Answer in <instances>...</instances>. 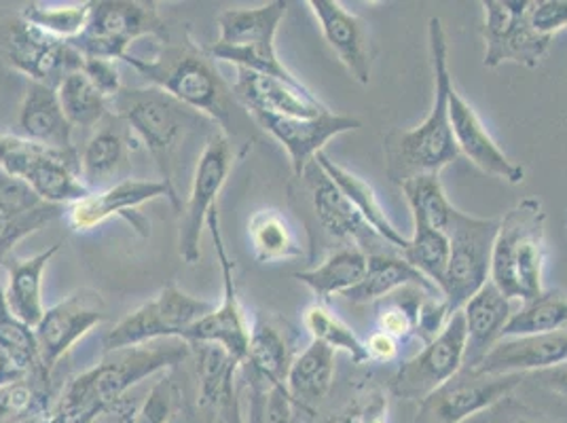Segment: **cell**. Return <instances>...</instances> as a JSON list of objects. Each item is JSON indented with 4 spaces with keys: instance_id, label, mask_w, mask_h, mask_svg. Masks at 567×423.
I'll use <instances>...</instances> for the list:
<instances>
[{
    "instance_id": "38",
    "label": "cell",
    "mask_w": 567,
    "mask_h": 423,
    "mask_svg": "<svg viewBox=\"0 0 567 423\" xmlns=\"http://www.w3.org/2000/svg\"><path fill=\"white\" fill-rule=\"evenodd\" d=\"M404 199L413 214V223H422L432 229L447 231L451 216L457 210L447 197L439 174H422L401 185Z\"/></svg>"
},
{
    "instance_id": "32",
    "label": "cell",
    "mask_w": 567,
    "mask_h": 423,
    "mask_svg": "<svg viewBox=\"0 0 567 423\" xmlns=\"http://www.w3.org/2000/svg\"><path fill=\"white\" fill-rule=\"evenodd\" d=\"M369 255L355 246H341L322 260L318 267L295 274L297 282L308 286L318 303L327 306L334 295H348L364 280Z\"/></svg>"
},
{
    "instance_id": "7",
    "label": "cell",
    "mask_w": 567,
    "mask_h": 423,
    "mask_svg": "<svg viewBox=\"0 0 567 423\" xmlns=\"http://www.w3.org/2000/svg\"><path fill=\"white\" fill-rule=\"evenodd\" d=\"M81 64L83 55L66 41L28 24L20 11L0 9V69L58 90L64 76L81 71Z\"/></svg>"
},
{
    "instance_id": "5",
    "label": "cell",
    "mask_w": 567,
    "mask_h": 423,
    "mask_svg": "<svg viewBox=\"0 0 567 423\" xmlns=\"http://www.w3.org/2000/svg\"><path fill=\"white\" fill-rule=\"evenodd\" d=\"M544 231L546 212L536 197L520 199L499 218L489 282L506 299L523 303L543 292Z\"/></svg>"
},
{
    "instance_id": "13",
    "label": "cell",
    "mask_w": 567,
    "mask_h": 423,
    "mask_svg": "<svg viewBox=\"0 0 567 423\" xmlns=\"http://www.w3.org/2000/svg\"><path fill=\"white\" fill-rule=\"evenodd\" d=\"M520 376L487 375L462 367L457 375L420 402L413 423H464L511 399L519 388Z\"/></svg>"
},
{
    "instance_id": "41",
    "label": "cell",
    "mask_w": 567,
    "mask_h": 423,
    "mask_svg": "<svg viewBox=\"0 0 567 423\" xmlns=\"http://www.w3.org/2000/svg\"><path fill=\"white\" fill-rule=\"evenodd\" d=\"M197 350V375H199V409L214 413L223 394L236 385L239 362L218 345H190Z\"/></svg>"
},
{
    "instance_id": "48",
    "label": "cell",
    "mask_w": 567,
    "mask_h": 423,
    "mask_svg": "<svg viewBox=\"0 0 567 423\" xmlns=\"http://www.w3.org/2000/svg\"><path fill=\"white\" fill-rule=\"evenodd\" d=\"M81 72L94 83L95 90L104 95L109 102L123 90L117 62L104 58H83Z\"/></svg>"
},
{
    "instance_id": "21",
    "label": "cell",
    "mask_w": 567,
    "mask_h": 423,
    "mask_svg": "<svg viewBox=\"0 0 567 423\" xmlns=\"http://www.w3.org/2000/svg\"><path fill=\"white\" fill-rule=\"evenodd\" d=\"M309 7L339 62L360 85H369L373 48L367 24L337 0H309Z\"/></svg>"
},
{
    "instance_id": "51",
    "label": "cell",
    "mask_w": 567,
    "mask_h": 423,
    "mask_svg": "<svg viewBox=\"0 0 567 423\" xmlns=\"http://www.w3.org/2000/svg\"><path fill=\"white\" fill-rule=\"evenodd\" d=\"M142 400L136 396H123L109 409H104L92 423H134V417L141 409Z\"/></svg>"
},
{
    "instance_id": "18",
    "label": "cell",
    "mask_w": 567,
    "mask_h": 423,
    "mask_svg": "<svg viewBox=\"0 0 567 423\" xmlns=\"http://www.w3.org/2000/svg\"><path fill=\"white\" fill-rule=\"evenodd\" d=\"M271 138L282 144L290 157V165L297 178L303 176L308 167L329 144V141L355 132L360 121L350 115H334L332 111L318 117H280L269 113H248Z\"/></svg>"
},
{
    "instance_id": "14",
    "label": "cell",
    "mask_w": 567,
    "mask_h": 423,
    "mask_svg": "<svg viewBox=\"0 0 567 423\" xmlns=\"http://www.w3.org/2000/svg\"><path fill=\"white\" fill-rule=\"evenodd\" d=\"M466 360V327L462 311H455L443 332L425 343L420 352L406 362L390 381V394L394 399L422 402L451 376L457 375Z\"/></svg>"
},
{
    "instance_id": "17",
    "label": "cell",
    "mask_w": 567,
    "mask_h": 423,
    "mask_svg": "<svg viewBox=\"0 0 567 423\" xmlns=\"http://www.w3.org/2000/svg\"><path fill=\"white\" fill-rule=\"evenodd\" d=\"M301 178H306V183H308L309 199H311L318 223L332 239L341 241V246H355L362 252H367L369 257L381 255L383 252L381 246L392 250L364 223L360 212L355 210L352 202L341 193V188L332 183L320 165L311 162Z\"/></svg>"
},
{
    "instance_id": "8",
    "label": "cell",
    "mask_w": 567,
    "mask_h": 423,
    "mask_svg": "<svg viewBox=\"0 0 567 423\" xmlns=\"http://www.w3.org/2000/svg\"><path fill=\"white\" fill-rule=\"evenodd\" d=\"M144 37H167L166 22L159 18L155 2L97 0L90 2L87 24L76 39L69 41V45L83 58L117 62Z\"/></svg>"
},
{
    "instance_id": "31",
    "label": "cell",
    "mask_w": 567,
    "mask_h": 423,
    "mask_svg": "<svg viewBox=\"0 0 567 423\" xmlns=\"http://www.w3.org/2000/svg\"><path fill=\"white\" fill-rule=\"evenodd\" d=\"M409 286L422 288L432 297H443L441 290L430 280H425L424 276L402 259L401 255L381 252V255L369 257L364 280L343 297L352 303H369V301H381V299L394 295L396 290L409 288Z\"/></svg>"
},
{
    "instance_id": "57",
    "label": "cell",
    "mask_w": 567,
    "mask_h": 423,
    "mask_svg": "<svg viewBox=\"0 0 567 423\" xmlns=\"http://www.w3.org/2000/svg\"><path fill=\"white\" fill-rule=\"evenodd\" d=\"M41 420H43V415H41V417H34V420H30V422L24 423H41Z\"/></svg>"
},
{
    "instance_id": "12",
    "label": "cell",
    "mask_w": 567,
    "mask_h": 423,
    "mask_svg": "<svg viewBox=\"0 0 567 423\" xmlns=\"http://www.w3.org/2000/svg\"><path fill=\"white\" fill-rule=\"evenodd\" d=\"M483 41L485 69L519 64L540 66L553 39L538 34L527 22V0H483Z\"/></svg>"
},
{
    "instance_id": "23",
    "label": "cell",
    "mask_w": 567,
    "mask_h": 423,
    "mask_svg": "<svg viewBox=\"0 0 567 423\" xmlns=\"http://www.w3.org/2000/svg\"><path fill=\"white\" fill-rule=\"evenodd\" d=\"M132 144L134 134L117 115L111 113L104 118L79 155L81 180L85 187L95 193L125 180L123 174L130 167V151L134 148Z\"/></svg>"
},
{
    "instance_id": "15",
    "label": "cell",
    "mask_w": 567,
    "mask_h": 423,
    "mask_svg": "<svg viewBox=\"0 0 567 423\" xmlns=\"http://www.w3.org/2000/svg\"><path fill=\"white\" fill-rule=\"evenodd\" d=\"M208 229L213 236L214 250L220 262L223 271V301L214 307L213 313H208L204 320H199L195 327H190L185 334V341L189 345H218L229 353L239 364H246L248 358V330L250 324L246 322L244 309L239 306L236 286V262L229 259L225 248V237L220 231V216L218 208L208 216Z\"/></svg>"
},
{
    "instance_id": "22",
    "label": "cell",
    "mask_w": 567,
    "mask_h": 423,
    "mask_svg": "<svg viewBox=\"0 0 567 423\" xmlns=\"http://www.w3.org/2000/svg\"><path fill=\"white\" fill-rule=\"evenodd\" d=\"M561 364H567V330L499 339L476 369L487 375H525Z\"/></svg>"
},
{
    "instance_id": "19",
    "label": "cell",
    "mask_w": 567,
    "mask_h": 423,
    "mask_svg": "<svg viewBox=\"0 0 567 423\" xmlns=\"http://www.w3.org/2000/svg\"><path fill=\"white\" fill-rule=\"evenodd\" d=\"M231 92L248 113H269L280 117H318L331 111L303 83H288L276 76L244 69H237Z\"/></svg>"
},
{
    "instance_id": "11",
    "label": "cell",
    "mask_w": 567,
    "mask_h": 423,
    "mask_svg": "<svg viewBox=\"0 0 567 423\" xmlns=\"http://www.w3.org/2000/svg\"><path fill=\"white\" fill-rule=\"evenodd\" d=\"M234 162H236V155H234L229 134L220 127H214L199 155V162L195 165L189 199L181 210L178 255L189 265L197 262L202 257V248H199L202 231L208 225L210 212L216 210L218 195L229 178Z\"/></svg>"
},
{
    "instance_id": "6",
    "label": "cell",
    "mask_w": 567,
    "mask_h": 423,
    "mask_svg": "<svg viewBox=\"0 0 567 423\" xmlns=\"http://www.w3.org/2000/svg\"><path fill=\"white\" fill-rule=\"evenodd\" d=\"M0 172L24 180L53 206H74L92 195L81 180L76 151H55L24 136L0 134Z\"/></svg>"
},
{
    "instance_id": "35",
    "label": "cell",
    "mask_w": 567,
    "mask_h": 423,
    "mask_svg": "<svg viewBox=\"0 0 567 423\" xmlns=\"http://www.w3.org/2000/svg\"><path fill=\"white\" fill-rule=\"evenodd\" d=\"M0 350H4L16 360V364L24 371L30 381L49 390L51 375L43 367L37 332L9 311L2 283H0Z\"/></svg>"
},
{
    "instance_id": "20",
    "label": "cell",
    "mask_w": 567,
    "mask_h": 423,
    "mask_svg": "<svg viewBox=\"0 0 567 423\" xmlns=\"http://www.w3.org/2000/svg\"><path fill=\"white\" fill-rule=\"evenodd\" d=\"M450 118L453 138L460 148V155L468 157L471 164L481 172L506 180L511 185H520L525 180V167L515 164L492 138L481 117L476 115L471 102H466L455 85L450 92Z\"/></svg>"
},
{
    "instance_id": "56",
    "label": "cell",
    "mask_w": 567,
    "mask_h": 423,
    "mask_svg": "<svg viewBox=\"0 0 567 423\" xmlns=\"http://www.w3.org/2000/svg\"><path fill=\"white\" fill-rule=\"evenodd\" d=\"M41 423H53V420H51V415H49V413H45V415H43V420H41Z\"/></svg>"
},
{
    "instance_id": "39",
    "label": "cell",
    "mask_w": 567,
    "mask_h": 423,
    "mask_svg": "<svg viewBox=\"0 0 567 423\" xmlns=\"http://www.w3.org/2000/svg\"><path fill=\"white\" fill-rule=\"evenodd\" d=\"M402 259L441 290L450 262V237L422 223H413V236L409 237V246L404 248Z\"/></svg>"
},
{
    "instance_id": "54",
    "label": "cell",
    "mask_w": 567,
    "mask_h": 423,
    "mask_svg": "<svg viewBox=\"0 0 567 423\" xmlns=\"http://www.w3.org/2000/svg\"><path fill=\"white\" fill-rule=\"evenodd\" d=\"M536 379L550 392L561 394L567 399V364H561V367L550 369V371H544V373H536Z\"/></svg>"
},
{
    "instance_id": "40",
    "label": "cell",
    "mask_w": 567,
    "mask_h": 423,
    "mask_svg": "<svg viewBox=\"0 0 567 423\" xmlns=\"http://www.w3.org/2000/svg\"><path fill=\"white\" fill-rule=\"evenodd\" d=\"M28 24L60 41L76 39L90 18V2H28L20 9Z\"/></svg>"
},
{
    "instance_id": "42",
    "label": "cell",
    "mask_w": 567,
    "mask_h": 423,
    "mask_svg": "<svg viewBox=\"0 0 567 423\" xmlns=\"http://www.w3.org/2000/svg\"><path fill=\"white\" fill-rule=\"evenodd\" d=\"M303 327L311 334V341H320L334 352L348 353L354 364L369 362L364 341H360L354 330L350 329L339 316H334L329 307L322 303L309 306L303 313Z\"/></svg>"
},
{
    "instance_id": "3",
    "label": "cell",
    "mask_w": 567,
    "mask_h": 423,
    "mask_svg": "<svg viewBox=\"0 0 567 423\" xmlns=\"http://www.w3.org/2000/svg\"><path fill=\"white\" fill-rule=\"evenodd\" d=\"M123 62L141 72L151 87L166 92L227 132L236 95L216 71V62L206 49L197 48L190 41L183 45L164 43L151 55L130 49Z\"/></svg>"
},
{
    "instance_id": "50",
    "label": "cell",
    "mask_w": 567,
    "mask_h": 423,
    "mask_svg": "<svg viewBox=\"0 0 567 423\" xmlns=\"http://www.w3.org/2000/svg\"><path fill=\"white\" fill-rule=\"evenodd\" d=\"M399 339H394L392 334H388V332H373L371 337H369V341L364 343L367 345V353H369V362H392V360H396V355H399Z\"/></svg>"
},
{
    "instance_id": "25",
    "label": "cell",
    "mask_w": 567,
    "mask_h": 423,
    "mask_svg": "<svg viewBox=\"0 0 567 423\" xmlns=\"http://www.w3.org/2000/svg\"><path fill=\"white\" fill-rule=\"evenodd\" d=\"M295 348L284 322L269 313H257L248 330V358L252 375L265 388H286V376L295 362Z\"/></svg>"
},
{
    "instance_id": "43",
    "label": "cell",
    "mask_w": 567,
    "mask_h": 423,
    "mask_svg": "<svg viewBox=\"0 0 567 423\" xmlns=\"http://www.w3.org/2000/svg\"><path fill=\"white\" fill-rule=\"evenodd\" d=\"M48 388L22 379L0 388V423H24L51 411Z\"/></svg>"
},
{
    "instance_id": "9",
    "label": "cell",
    "mask_w": 567,
    "mask_h": 423,
    "mask_svg": "<svg viewBox=\"0 0 567 423\" xmlns=\"http://www.w3.org/2000/svg\"><path fill=\"white\" fill-rule=\"evenodd\" d=\"M214 307L210 301L190 297L178 286L169 283L159 290L157 297L118 320L115 329L104 337V353L138 348L164 339L185 341L190 327L213 313Z\"/></svg>"
},
{
    "instance_id": "44",
    "label": "cell",
    "mask_w": 567,
    "mask_h": 423,
    "mask_svg": "<svg viewBox=\"0 0 567 423\" xmlns=\"http://www.w3.org/2000/svg\"><path fill=\"white\" fill-rule=\"evenodd\" d=\"M64 214V206H53V204H43L37 210L28 212L16 218H0V262L11 257L13 246L20 244L24 237L37 234L55 218Z\"/></svg>"
},
{
    "instance_id": "52",
    "label": "cell",
    "mask_w": 567,
    "mask_h": 423,
    "mask_svg": "<svg viewBox=\"0 0 567 423\" xmlns=\"http://www.w3.org/2000/svg\"><path fill=\"white\" fill-rule=\"evenodd\" d=\"M489 423H546L534 413H529L523 404L515 400H504L492 409V422Z\"/></svg>"
},
{
    "instance_id": "24",
    "label": "cell",
    "mask_w": 567,
    "mask_h": 423,
    "mask_svg": "<svg viewBox=\"0 0 567 423\" xmlns=\"http://www.w3.org/2000/svg\"><path fill=\"white\" fill-rule=\"evenodd\" d=\"M167 197L174 206L172 190L167 188L164 180H136V178H125L113 187L104 190H95L87 199L79 202L69 208V223L72 229L79 234L92 231L106 223L113 216H127L130 212L138 210L144 204Z\"/></svg>"
},
{
    "instance_id": "16",
    "label": "cell",
    "mask_w": 567,
    "mask_h": 423,
    "mask_svg": "<svg viewBox=\"0 0 567 423\" xmlns=\"http://www.w3.org/2000/svg\"><path fill=\"white\" fill-rule=\"evenodd\" d=\"M106 318L109 316L102 295L90 288H81L58 306L45 309V316L41 318L34 332L41 360L49 375L55 364L71 352L72 345L81 341L90 330L100 327Z\"/></svg>"
},
{
    "instance_id": "37",
    "label": "cell",
    "mask_w": 567,
    "mask_h": 423,
    "mask_svg": "<svg viewBox=\"0 0 567 423\" xmlns=\"http://www.w3.org/2000/svg\"><path fill=\"white\" fill-rule=\"evenodd\" d=\"M55 94L72 127L92 130L111 115V102L95 90L94 83L81 71L64 76Z\"/></svg>"
},
{
    "instance_id": "30",
    "label": "cell",
    "mask_w": 567,
    "mask_h": 423,
    "mask_svg": "<svg viewBox=\"0 0 567 423\" xmlns=\"http://www.w3.org/2000/svg\"><path fill=\"white\" fill-rule=\"evenodd\" d=\"M316 164L324 169V174L331 178L341 193L352 202L355 210L364 218V223L378 234L392 250H396L402 257L404 248L409 246V237L402 236L401 229L394 227V223L388 218L383 206L379 204L378 193L364 178H360L352 169L332 162L331 157L322 151L316 159Z\"/></svg>"
},
{
    "instance_id": "28",
    "label": "cell",
    "mask_w": 567,
    "mask_h": 423,
    "mask_svg": "<svg viewBox=\"0 0 567 423\" xmlns=\"http://www.w3.org/2000/svg\"><path fill=\"white\" fill-rule=\"evenodd\" d=\"M20 130L28 141L55 151H76L72 144L74 127L64 115L53 87L28 81L20 106Z\"/></svg>"
},
{
    "instance_id": "53",
    "label": "cell",
    "mask_w": 567,
    "mask_h": 423,
    "mask_svg": "<svg viewBox=\"0 0 567 423\" xmlns=\"http://www.w3.org/2000/svg\"><path fill=\"white\" fill-rule=\"evenodd\" d=\"M214 423H244L236 385H231L214 409Z\"/></svg>"
},
{
    "instance_id": "49",
    "label": "cell",
    "mask_w": 567,
    "mask_h": 423,
    "mask_svg": "<svg viewBox=\"0 0 567 423\" xmlns=\"http://www.w3.org/2000/svg\"><path fill=\"white\" fill-rule=\"evenodd\" d=\"M329 423H388V399H383L381 392H375L369 400L348 406Z\"/></svg>"
},
{
    "instance_id": "27",
    "label": "cell",
    "mask_w": 567,
    "mask_h": 423,
    "mask_svg": "<svg viewBox=\"0 0 567 423\" xmlns=\"http://www.w3.org/2000/svg\"><path fill=\"white\" fill-rule=\"evenodd\" d=\"M60 246L62 244H53V246H49L48 250L34 255L30 259H18L11 255L0 262L9 276V283L2 286L7 307L16 318H20L32 329H37V324L45 316L43 274H45L51 259L60 252Z\"/></svg>"
},
{
    "instance_id": "2",
    "label": "cell",
    "mask_w": 567,
    "mask_h": 423,
    "mask_svg": "<svg viewBox=\"0 0 567 423\" xmlns=\"http://www.w3.org/2000/svg\"><path fill=\"white\" fill-rule=\"evenodd\" d=\"M189 355V343L181 339L104 353L100 364L72 376L49 415L53 423H92L104 409L127 396L134 385L183 364Z\"/></svg>"
},
{
    "instance_id": "47",
    "label": "cell",
    "mask_w": 567,
    "mask_h": 423,
    "mask_svg": "<svg viewBox=\"0 0 567 423\" xmlns=\"http://www.w3.org/2000/svg\"><path fill=\"white\" fill-rule=\"evenodd\" d=\"M527 22L546 39L567 30V0H527Z\"/></svg>"
},
{
    "instance_id": "45",
    "label": "cell",
    "mask_w": 567,
    "mask_h": 423,
    "mask_svg": "<svg viewBox=\"0 0 567 423\" xmlns=\"http://www.w3.org/2000/svg\"><path fill=\"white\" fill-rule=\"evenodd\" d=\"M176 411V388L169 376H159L146 399L142 400L141 409L134 423H169Z\"/></svg>"
},
{
    "instance_id": "4",
    "label": "cell",
    "mask_w": 567,
    "mask_h": 423,
    "mask_svg": "<svg viewBox=\"0 0 567 423\" xmlns=\"http://www.w3.org/2000/svg\"><path fill=\"white\" fill-rule=\"evenodd\" d=\"M111 113L117 115L130 127V132L146 146V151L151 153L164 176V183L172 190L174 208L183 210L174 178V162L178 146L202 123H216L190 111L189 106L181 104L178 100H174L172 95L157 87H123L111 100Z\"/></svg>"
},
{
    "instance_id": "55",
    "label": "cell",
    "mask_w": 567,
    "mask_h": 423,
    "mask_svg": "<svg viewBox=\"0 0 567 423\" xmlns=\"http://www.w3.org/2000/svg\"><path fill=\"white\" fill-rule=\"evenodd\" d=\"M22 379H28L24 371L16 364V360L9 353L0 350V388L9 385V383H16V381H22Z\"/></svg>"
},
{
    "instance_id": "29",
    "label": "cell",
    "mask_w": 567,
    "mask_h": 423,
    "mask_svg": "<svg viewBox=\"0 0 567 423\" xmlns=\"http://www.w3.org/2000/svg\"><path fill=\"white\" fill-rule=\"evenodd\" d=\"M337 352L320 341H311L299 353L286 376V392L292 406L313 415L320 402L329 396L334 379Z\"/></svg>"
},
{
    "instance_id": "34",
    "label": "cell",
    "mask_w": 567,
    "mask_h": 423,
    "mask_svg": "<svg viewBox=\"0 0 567 423\" xmlns=\"http://www.w3.org/2000/svg\"><path fill=\"white\" fill-rule=\"evenodd\" d=\"M248 239L252 255L259 262L301 259L306 255L295 225L284 212L276 208L255 212L248 223Z\"/></svg>"
},
{
    "instance_id": "33",
    "label": "cell",
    "mask_w": 567,
    "mask_h": 423,
    "mask_svg": "<svg viewBox=\"0 0 567 423\" xmlns=\"http://www.w3.org/2000/svg\"><path fill=\"white\" fill-rule=\"evenodd\" d=\"M288 2L276 0L252 9H225L218 18L220 48H246L276 43V32L286 18Z\"/></svg>"
},
{
    "instance_id": "36",
    "label": "cell",
    "mask_w": 567,
    "mask_h": 423,
    "mask_svg": "<svg viewBox=\"0 0 567 423\" xmlns=\"http://www.w3.org/2000/svg\"><path fill=\"white\" fill-rule=\"evenodd\" d=\"M557 330H567V292L543 290L538 297L523 301L519 309L513 311L508 324L502 330V339L548 334Z\"/></svg>"
},
{
    "instance_id": "10",
    "label": "cell",
    "mask_w": 567,
    "mask_h": 423,
    "mask_svg": "<svg viewBox=\"0 0 567 423\" xmlns=\"http://www.w3.org/2000/svg\"><path fill=\"white\" fill-rule=\"evenodd\" d=\"M497 225L499 218H476L466 212H453L445 231L450 237V262L441 286L451 313L460 311L489 282Z\"/></svg>"
},
{
    "instance_id": "26",
    "label": "cell",
    "mask_w": 567,
    "mask_h": 423,
    "mask_svg": "<svg viewBox=\"0 0 567 423\" xmlns=\"http://www.w3.org/2000/svg\"><path fill=\"white\" fill-rule=\"evenodd\" d=\"M513 301L506 299L492 282L485 283L473 299L462 307L466 327V360L464 367L476 369L483 358L502 339V330L513 316Z\"/></svg>"
},
{
    "instance_id": "1",
    "label": "cell",
    "mask_w": 567,
    "mask_h": 423,
    "mask_svg": "<svg viewBox=\"0 0 567 423\" xmlns=\"http://www.w3.org/2000/svg\"><path fill=\"white\" fill-rule=\"evenodd\" d=\"M427 53L434 76V95L427 117L413 130H392L383 138L385 174L401 187L404 180L422 174H441L443 167L460 159L450 118V43L441 18L427 22Z\"/></svg>"
},
{
    "instance_id": "46",
    "label": "cell",
    "mask_w": 567,
    "mask_h": 423,
    "mask_svg": "<svg viewBox=\"0 0 567 423\" xmlns=\"http://www.w3.org/2000/svg\"><path fill=\"white\" fill-rule=\"evenodd\" d=\"M43 204L45 202L24 180L0 172V218H16Z\"/></svg>"
}]
</instances>
